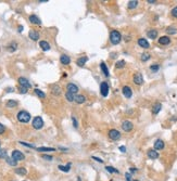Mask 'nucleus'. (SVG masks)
I'll use <instances>...</instances> for the list:
<instances>
[{
	"label": "nucleus",
	"mask_w": 177,
	"mask_h": 181,
	"mask_svg": "<svg viewBox=\"0 0 177 181\" xmlns=\"http://www.w3.org/2000/svg\"><path fill=\"white\" fill-rule=\"evenodd\" d=\"M16 118H17V120H19L20 123L26 124V123H28L31 120L32 116H31V114L27 111H20L19 113L16 114Z\"/></svg>",
	"instance_id": "obj_1"
},
{
	"label": "nucleus",
	"mask_w": 177,
	"mask_h": 181,
	"mask_svg": "<svg viewBox=\"0 0 177 181\" xmlns=\"http://www.w3.org/2000/svg\"><path fill=\"white\" fill-rule=\"evenodd\" d=\"M122 40V35L119 31H112L110 33V41L112 44H119Z\"/></svg>",
	"instance_id": "obj_2"
},
{
	"label": "nucleus",
	"mask_w": 177,
	"mask_h": 181,
	"mask_svg": "<svg viewBox=\"0 0 177 181\" xmlns=\"http://www.w3.org/2000/svg\"><path fill=\"white\" fill-rule=\"evenodd\" d=\"M33 128L34 129H36V130H39L43 127V120L40 116H36V117H34V119H33Z\"/></svg>",
	"instance_id": "obj_3"
},
{
	"label": "nucleus",
	"mask_w": 177,
	"mask_h": 181,
	"mask_svg": "<svg viewBox=\"0 0 177 181\" xmlns=\"http://www.w3.org/2000/svg\"><path fill=\"white\" fill-rule=\"evenodd\" d=\"M12 158L16 162H20V160H24L25 159V155L23 154V153L19 150H14L12 152Z\"/></svg>",
	"instance_id": "obj_4"
},
{
	"label": "nucleus",
	"mask_w": 177,
	"mask_h": 181,
	"mask_svg": "<svg viewBox=\"0 0 177 181\" xmlns=\"http://www.w3.org/2000/svg\"><path fill=\"white\" fill-rule=\"evenodd\" d=\"M100 93H101L102 97H108V94H109V85H108V83H105V81L101 83V85H100Z\"/></svg>",
	"instance_id": "obj_5"
},
{
	"label": "nucleus",
	"mask_w": 177,
	"mask_h": 181,
	"mask_svg": "<svg viewBox=\"0 0 177 181\" xmlns=\"http://www.w3.org/2000/svg\"><path fill=\"white\" fill-rule=\"evenodd\" d=\"M132 128H134V125H132L131 122H129V120H124V122L122 123V129H123L124 131H126V132L131 131Z\"/></svg>",
	"instance_id": "obj_6"
},
{
	"label": "nucleus",
	"mask_w": 177,
	"mask_h": 181,
	"mask_svg": "<svg viewBox=\"0 0 177 181\" xmlns=\"http://www.w3.org/2000/svg\"><path fill=\"white\" fill-rule=\"evenodd\" d=\"M17 81H19V85H20L21 87L27 88V89L32 88V84H31L30 81H28L27 79H26L25 77H19V79H17Z\"/></svg>",
	"instance_id": "obj_7"
},
{
	"label": "nucleus",
	"mask_w": 177,
	"mask_h": 181,
	"mask_svg": "<svg viewBox=\"0 0 177 181\" xmlns=\"http://www.w3.org/2000/svg\"><path fill=\"white\" fill-rule=\"evenodd\" d=\"M109 137L112 140H119L121 138V132L119 130H116V129H111L109 131Z\"/></svg>",
	"instance_id": "obj_8"
},
{
	"label": "nucleus",
	"mask_w": 177,
	"mask_h": 181,
	"mask_svg": "<svg viewBox=\"0 0 177 181\" xmlns=\"http://www.w3.org/2000/svg\"><path fill=\"white\" fill-rule=\"evenodd\" d=\"M122 92H123L124 97L127 98V99L131 98V95H132V90H131V88L129 86H124L123 89H122Z\"/></svg>",
	"instance_id": "obj_9"
},
{
	"label": "nucleus",
	"mask_w": 177,
	"mask_h": 181,
	"mask_svg": "<svg viewBox=\"0 0 177 181\" xmlns=\"http://www.w3.org/2000/svg\"><path fill=\"white\" fill-rule=\"evenodd\" d=\"M66 90H67V92H71V93L75 94V93L78 92V87H77L75 84L70 83V84H67V86H66Z\"/></svg>",
	"instance_id": "obj_10"
},
{
	"label": "nucleus",
	"mask_w": 177,
	"mask_h": 181,
	"mask_svg": "<svg viewBox=\"0 0 177 181\" xmlns=\"http://www.w3.org/2000/svg\"><path fill=\"white\" fill-rule=\"evenodd\" d=\"M132 81L136 84V85H142L144 83V77L140 73H136L134 75V78H132Z\"/></svg>",
	"instance_id": "obj_11"
},
{
	"label": "nucleus",
	"mask_w": 177,
	"mask_h": 181,
	"mask_svg": "<svg viewBox=\"0 0 177 181\" xmlns=\"http://www.w3.org/2000/svg\"><path fill=\"white\" fill-rule=\"evenodd\" d=\"M28 20H30V22H31L32 24H34V25H40V24H41V21H40V19H39V17H38L37 15H35V14H32V15H30Z\"/></svg>",
	"instance_id": "obj_12"
},
{
	"label": "nucleus",
	"mask_w": 177,
	"mask_h": 181,
	"mask_svg": "<svg viewBox=\"0 0 177 181\" xmlns=\"http://www.w3.org/2000/svg\"><path fill=\"white\" fill-rule=\"evenodd\" d=\"M171 42V38L169 36H162V37L159 38V43L162 44V46H167Z\"/></svg>",
	"instance_id": "obj_13"
},
{
	"label": "nucleus",
	"mask_w": 177,
	"mask_h": 181,
	"mask_svg": "<svg viewBox=\"0 0 177 181\" xmlns=\"http://www.w3.org/2000/svg\"><path fill=\"white\" fill-rule=\"evenodd\" d=\"M138 44H139L141 48H144V49L150 48V43H149L148 40L145 39V38H139V39H138Z\"/></svg>",
	"instance_id": "obj_14"
},
{
	"label": "nucleus",
	"mask_w": 177,
	"mask_h": 181,
	"mask_svg": "<svg viewBox=\"0 0 177 181\" xmlns=\"http://www.w3.org/2000/svg\"><path fill=\"white\" fill-rule=\"evenodd\" d=\"M60 62H61V64H63V65H68L71 63V58L68 56H66V54H62L60 57Z\"/></svg>",
	"instance_id": "obj_15"
},
{
	"label": "nucleus",
	"mask_w": 177,
	"mask_h": 181,
	"mask_svg": "<svg viewBox=\"0 0 177 181\" xmlns=\"http://www.w3.org/2000/svg\"><path fill=\"white\" fill-rule=\"evenodd\" d=\"M39 47L43 50V51H49L50 50V44H49V42H47L46 40H41V41H39Z\"/></svg>",
	"instance_id": "obj_16"
},
{
	"label": "nucleus",
	"mask_w": 177,
	"mask_h": 181,
	"mask_svg": "<svg viewBox=\"0 0 177 181\" xmlns=\"http://www.w3.org/2000/svg\"><path fill=\"white\" fill-rule=\"evenodd\" d=\"M28 36H30V38L32 40H34V41H37L39 39V33L36 32V31H30Z\"/></svg>",
	"instance_id": "obj_17"
},
{
	"label": "nucleus",
	"mask_w": 177,
	"mask_h": 181,
	"mask_svg": "<svg viewBox=\"0 0 177 181\" xmlns=\"http://www.w3.org/2000/svg\"><path fill=\"white\" fill-rule=\"evenodd\" d=\"M148 157L150 159H156V158H159V153L155 150H149L148 151Z\"/></svg>",
	"instance_id": "obj_18"
},
{
	"label": "nucleus",
	"mask_w": 177,
	"mask_h": 181,
	"mask_svg": "<svg viewBox=\"0 0 177 181\" xmlns=\"http://www.w3.org/2000/svg\"><path fill=\"white\" fill-rule=\"evenodd\" d=\"M100 68H101L102 73H103V75H104L105 77H109V76H110V74H109V69H108V66L105 65V63H104V62H101V63H100Z\"/></svg>",
	"instance_id": "obj_19"
},
{
	"label": "nucleus",
	"mask_w": 177,
	"mask_h": 181,
	"mask_svg": "<svg viewBox=\"0 0 177 181\" xmlns=\"http://www.w3.org/2000/svg\"><path fill=\"white\" fill-rule=\"evenodd\" d=\"M154 149L155 150H163L164 149V142L161 139H158L154 142Z\"/></svg>",
	"instance_id": "obj_20"
},
{
	"label": "nucleus",
	"mask_w": 177,
	"mask_h": 181,
	"mask_svg": "<svg viewBox=\"0 0 177 181\" xmlns=\"http://www.w3.org/2000/svg\"><path fill=\"white\" fill-rule=\"evenodd\" d=\"M74 101H75L76 103H78V104H83V103L86 101V98H85L84 95H82V94H76V95H75V99H74Z\"/></svg>",
	"instance_id": "obj_21"
},
{
	"label": "nucleus",
	"mask_w": 177,
	"mask_h": 181,
	"mask_svg": "<svg viewBox=\"0 0 177 181\" xmlns=\"http://www.w3.org/2000/svg\"><path fill=\"white\" fill-rule=\"evenodd\" d=\"M14 173L16 175H20V176H25L26 174H27V170H26L24 167H19V168H15Z\"/></svg>",
	"instance_id": "obj_22"
},
{
	"label": "nucleus",
	"mask_w": 177,
	"mask_h": 181,
	"mask_svg": "<svg viewBox=\"0 0 177 181\" xmlns=\"http://www.w3.org/2000/svg\"><path fill=\"white\" fill-rule=\"evenodd\" d=\"M147 35H148V37H149V38H151V39H155V38L158 37V31H156V29H150V31H148Z\"/></svg>",
	"instance_id": "obj_23"
},
{
	"label": "nucleus",
	"mask_w": 177,
	"mask_h": 181,
	"mask_svg": "<svg viewBox=\"0 0 177 181\" xmlns=\"http://www.w3.org/2000/svg\"><path fill=\"white\" fill-rule=\"evenodd\" d=\"M87 61H88V58H87V57H82V58L77 59L76 64H77L78 66H84V65L86 64V62H87Z\"/></svg>",
	"instance_id": "obj_24"
},
{
	"label": "nucleus",
	"mask_w": 177,
	"mask_h": 181,
	"mask_svg": "<svg viewBox=\"0 0 177 181\" xmlns=\"http://www.w3.org/2000/svg\"><path fill=\"white\" fill-rule=\"evenodd\" d=\"M51 92H52V94H55V95H60V94H61V88H60L58 85L52 86Z\"/></svg>",
	"instance_id": "obj_25"
},
{
	"label": "nucleus",
	"mask_w": 177,
	"mask_h": 181,
	"mask_svg": "<svg viewBox=\"0 0 177 181\" xmlns=\"http://www.w3.org/2000/svg\"><path fill=\"white\" fill-rule=\"evenodd\" d=\"M161 108H162V104H161V103H155V104L153 105V107H152V113H153L154 115H156L159 112L161 111Z\"/></svg>",
	"instance_id": "obj_26"
},
{
	"label": "nucleus",
	"mask_w": 177,
	"mask_h": 181,
	"mask_svg": "<svg viewBox=\"0 0 177 181\" xmlns=\"http://www.w3.org/2000/svg\"><path fill=\"white\" fill-rule=\"evenodd\" d=\"M36 150L38 152H55L56 149L55 148H47V147H40V148H36Z\"/></svg>",
	"instance_id": "obj_27"
},
{
	"label": "nucleus",
	"mask_w": 177,
	"mask_h": 181,
	"mask_svg": "<svg viewBox=\"0 0 177 181\" xmlns=\"http://www.w3.org/2000/svg\"><path fill=\"white\" fill-rule=\"evenodd\" d=\"M58 168H59V170L63 171V173H68L70 169H71V164L68 163V164H67V165H65V166H63V165H59V166H58Z\"/></svg>",
	"instance_id": "obj_28"
},
{
	"label": "nucleus",
	"mask_w": 177,
	"mask_h": 181,
	"mask_svg": "<svg viewBox=\"0 0 177 181\" xmlns=\"http://www.w3.org/2000/svg\"><path fill=\"white\" fill-rule=\"evenodd\" d=\"M6 106H7L8 108H14V107L17 106V102L14 101V100H9V101H7Z\"/></svg>",
	"instance_id": "obj_29"
},
{
	"label": "nucleus",
	"mask_w": 177,
	"mask_h": 181,
	"mask_svg": "<svg viewBox=\"0 0 177 181\" xmlns=\"http://www.w3.org/2000/svg\"><path fill=\"white\" fill-rule=\"evenodd\" d=\"M34 91H35V94H36L38 98H40V99H45L46 98V93L45 92H43V91H41V90L40 89H35L34 90Z\"/></svg>",
	"instance_id": "obj_30"
},
{
	"label": "nucleus",
	"mask_w": 177,
	"mask_h": 181,
	"mask_svg": "<svg viewBox=\"0 0 177 181\" xmlns=\"http://www.w3.org/2000/svg\"><path fill=\"white\" fill-rule=\"evenodd\" d=\"M138 1L137 0H130V1H128V4H127V7H128V9H135L137 6H138Z\"/></svg>",
	"instance_id": "obj_31"
},
{
	"label": "nucleus",
	"mask_w": 177,
	"mask_h": 181,
	"mask_svg": "<svg viewBox=\"0 0 177 181\" xmlns=\"http://www.w3.org/2000/svg\"><path fill=\"white\" fill-rule=\"evenodd\" d=\"M65 99H66L68 102H73L74 99H75V94H73V93H71V92H67V91H66V93H65Z\"/></svg>",
	"instance_id": "obj_32"
},
{
	"label": "nucleus",
	"mask_w": 177,
	"mask_h": 181,
	"mask_svg": "<svg viewBox=\"0 0 177 181\" xmlns=\"http://www.w3.org/2000/svg\"><path fill=\"white\" fill-rule=\"evenodd\" d=\"M6 160H7V163H8V164L10 165V166H13V167H14V166H16V165H17V162H16V160H14L12 157H7V158H6Z\"/></svg>",
	"instance_id": "obj_33"
},
{
	"label": "nucleus",
	"mask_w": 177,
	"mask_h": 181,
	"mask_svg": "<svg viewBox=\"0 0 177 181\" xmlns=\"http://www.w3.org/2000/svg\"><path fill=\"white\" fill-rule=\"evenodd\" d=\"M105 169H107V171H109V173H111V174H120V171L116 168L112 167V166H107V167H105Z\"/></svg>",
	"instance_id": "obj_34"
},
{
	"label": "nucleus",
	"mask_w": 177,
	"mask_h": 181,
	"mask_svg": "<svg viewBox=\"0 0 177 181\" xmlns=\"http://www.w3.org/2000/svg\"><path fill=\"white\" fill-rule=\"evenodd\" d=\"M166 33L170 34V35H174V34L177 33V29H176V27H174V26H170V27H167Z\"/></svg>",
	"instance_id": "obj_35"
},
{
	"label": "nucleus",
	"mask_w": 177,
	"mask_h": 181,
	"mask_svg": "<svg viewBox=\"0 0 177 181\" xmlns=\"http://www.w3.org/2000/svg\"><path fill=\"white\" fill-rule=\"evenodd\" d=\"M124 66H125V61H124V60L117 61L116 64H115V67H116V68H123Z\"/></svg>",
	"instance_id": "obj_36"
},
{
	"label": "nucleus",
	"mask_w": 177,
	"mask_h": 181,
	"mask_svg": "<svg viewBox=\"0 0 177 181\" xmlns=\"http://www.w3.org/2000/svg\"><path fill=\"white\" fill-rule=\"evenodd\" d=\"M8 157V153L6 150L0 149V158H7Z\"/></svg>",
	"instance_id": "obj_37"
},
{
	"label": "nucleus",
	"mask_w": 177,
	"mask_h": 181,
	"mask_svg": "<svg viewBox=\"0 0 177 181\" xmlns=\"http://www.w3.org/2000/svg\"><path fill=\"white\" fill-rule=\"evenodd\" d=\"M149 59H150V54H148V53H142V54H141V61H142V62H146Z\"/></svg>",
	"instance_id": "obj_38"
},
{
	"label": "nucleus",
	"mask_w": 177,
	"mask_h": 181,
	"mask_svg": "<svg viewBox=\"0 0 177 181\" xmlns=\"http://www.w3.org/2000/svg\"><path fill=\"white\" fill-rule=\"evenodd\" d=\"M19 143H20V144H22V145H24V147L36 149V148H35V145H34V144H30V143H26V142H23V141H19Z\"/></svg>",
	"instance_id": "obj_39"
},
{
	"label": "nucleus",
	"mask_w": 177,
	"mask_h": 181,
	"mask_svg": "<svg viewBox=\"0 0 177 181\" xmlns=\"http://www.w3.org/2000/svg\"><path fill=\"white\" fill-rule=\"evenodd\" d=\"M9 47H10V48H9V50H10V51H14V50H16L17 43H16V42H12V43H11Z\"/></svg>",
	"instance_id": "obj_40"
},
{
	"label": "nucleus",
	"mask_w": 177,
	"mask_h": 181,
	"mask_svg": "<svg viewBox=\"0 0 177 181\" xmlns=\"http://www.w3.org/2000/svg\"><path fill=\"white\" fill-rule=\"evenodd\" d=\"M19 91L21 92V93H23V94H25V93H27V91H28V89L27 88H24V87H19Z\"/></svg>",
	"instance_id": "obj_41"
},
{
	"label": "nucleus",
	"mask_w": 177,
	"mask_h": 181,
	"mask_svg": "<svg viewBox=\"0 0 177 181\" xmlns=\"http://www.w3.org/2000/svg\"><path fill=\"white\" fill-rule=\"evenodd\" d=\"M41 157H42L43 159H46V160H52V159H53V157H52L51 155H46V154H43Z\"/></svg>",
	"instance_id": "obj_42"
},
{
	"label": "nucleus",
	"mask_w": 177,
	"mask_h": 181,
	"mask_svg": "<svg viewBox=\"0 0 177 181\" xmlns=\"http://www.w3.org/2000/svg\"><path fill=\"white\" fill-rule=\"evenodd\" d=\"M159 68H160V66H159V65H151V66H150V69H151L152 72H158Z\"/></svg>",
	"instance_id": "obj_43"
},
{
	"label": "nucleus",
	"mask_w": 177,
	"mask_h": 181,
	"mask_svg": "<svg viewBox=\"0 0 177 181\" xmlns=\"http://www.w3.org/2000/svg\"><path fill=\"white\" fill-rule=\"evenodd\" d=\"M72 122H73V127L74 128H77L78 127V124H77V120H76V118L74 116H72Z\"/></svg>",
	"instance_id": "obj_44"
},
{
	"label": "nucleus",
	"mask_w": 177,
	"mask_h": 181,
	"mask_svg": "<svg viewBox=\"0 0 177 181\" xmlns=\"http://www.w3.org/2000/svg\"><path fill=\"white\" fill-rule=\"evenodd\" d=\"M172 15L174 16V17H177V7H175V8H173L172 9Z\"/></svg>",
	"instance_id": "obj_45"
},
{
	"label": "nucleus",
	"mask_w": 177,
	"mask_h": 181,
	"mask_svg": "<svg viewBox=\"0 0 177 181\" xmlns=\"http://www.w3.org/2000/svg\"><path fill=\"white\" fill-rule=\"evenodd\" d=\"M4 131H6V127H4V125H2L1 123H0V134L4 133Z\"/></svg>",
	"instance_id": "obj_46"
},
{
	"label": "nucleus",
	"mask_w": 177,
	"mask_h": 181,
	"mask_svg": "<svg viewBox=\"0 0 177 181\" xmlns=\"http://www.w3.org/2000/svg\"><path fill=\"white\" fill-rule=\"evenodd\" d=\"M125 178H126V181H132L131 180V175L129 173H126L125 174Z\"/></svg>",
	"instance_id": "obj_47"
},
{
	"label": "nucleus",
	"mask_w": 177,
	"mask_h": 181,
	"mask_svg": "<svg viewBox=\"0 0 177 181\" xmlns=\"http://www.w3.org/2000/svg\"><path fill=\"white\" fill-rule=\"evenodd\" d=\"M91 158H92V159H95V160H97L98 163H101V164L103 163V159H101V158H99V157H96V156H91Z\"/></svg>",
	"instance_id": "obj_48"
},
{
	"label": "nucleus",
	"mask_w": 177,
	"mask_h": 181,
	"mask_svg": "<svg viewBox=\"0 0 177 181\" xmlns=\"http://www.w3.org/2000/svg\"><path fill=\"white\" fill-rule=\"evenodd\" d=\"M120 151L123 152V153H125V152H126V148L124 147V145H122V147H120Z\"/></svg>",
	"instance_id": "obj_49"
},
{
	"label": "nucleus",
	"mask_w": 177,
	"mask_h": 181,
	"mask_svg": "<svg viewBox=\"0 0 177 181\" xmlns=\"http://www.w3.org/2000/svg\"><path fill=\"white\" fill-rule=\"evenodd\" d=\"M136 171H137V169H136V168H134V167H131V168H130V173H136Z\"/></svg>",
	"instance_id": "obj_50"
},
{
	"label": "nucleus",
	"mask_w": 177,
	"mask_h": 181,
	"mask_svg": "<svg viewBox=\"0 0 177 181\" xmlns=\"http://www.w3.org/2000/svg\"><path fill=\"white\" fill-rule=\"evenodd\" d=\"M13 91V88H8L7 89V92H12Z\"/></svg>",
	"instance_id": "obj_51"
},
{
	"label": "nucleus",
	"mask_w": 177,
	"mask_h": 181,
	"mask_svg": "<svg viewBox=\"0 0 177 181\" xmlns=\"http://www.w3.org/2000/svg\"><path fill=\"white\" fill-rule=\"evenodd\" d=\"M22 31H23V26H22V25H20V26H19V32L21 33Z\"/></svg>",
	"instance_id": "obj_52"
},
{
	"label": "nucleus",
	"mask_w": 177,
	"mask_h": 181,
	"mask_svg": "<svg viewBox=\"0 0 177 181\" xmlns=\"http://www.w3.org/2000/svg\"><path fill=\"white\" fill-rule=\"evenodd\" d=\"M148 3H155L154 0H148Z\"/></svg>",
	"instance_id": "obj_53"
},
{
	"label": "nucleus",
	"mask_w": 177,
	"mask_h": 181,
	"mask_svg": "<svg viewBox=\"0 0 177 181\" xmlns=\"http://www.w3.org/2000/svg\"><path fill=\"white\" fill-rule=\"evenodd\" d=\"M77 181H82V180H81V178H79V177L77 178Z\"/></svg>",
	"instance_id": "obj_54"
},
{
	"label": "nucleus",
	"mask_w": 177,
	"mask_h": 181,
	"mask_svg": "<svg viewBox=\"0 0 177 181\" xmlns=\"http://www.w3.org/2000/svg\"><path fill=\"white\" fill-rule=\"evenodd\" d=\"M0 147H1V142H0Z\"/></svg>",
	"instance_id": "obj_55"
},
{
	"label": "nucleus",
	"mask_w": 177,
	"mask_h": 181,
	"mask_svg": "<svg viewBox=\"0 0 177 181\" xmlns=\"http://www.w3.org/2000/svg\"><path fill=\"white\" fill-rule=\"evenodd\" d=\"M135 181H137V180H135Z\"/></svg>",
	"instance_id": "obj_56"
}]
</instances>
